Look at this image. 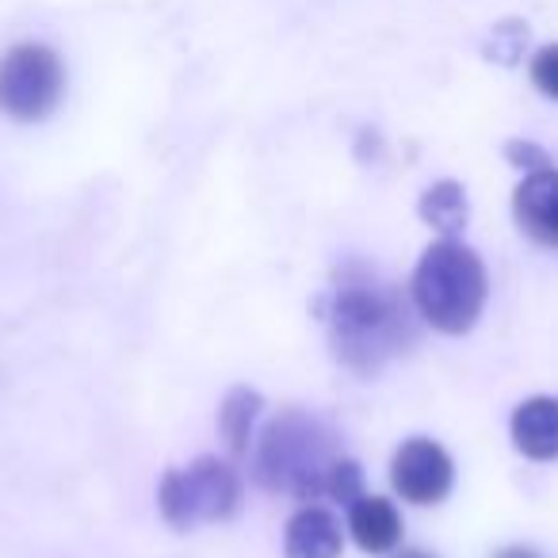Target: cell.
Returning <instances> with one entry per match:
<instances>
[{"label":"cell","instance_id":"1","mask_svg":"<svg viewBox=\"0 0 558 558\" xmlns=\"http://www.w3.org/2000/svg\"><path fill=\"white\" fill-rule=\"evenodd\" d=\"M326 322L337 360L356 375H379L417 341L413 311L402 291L360 260L337 271L326 299Z\"/></svg>","mask_w":558,"mask_h":558},{"label":"cell","instance_id":"2","mask_svg":"<svg viewBox=\"0 0 558 558\" xmlns=\"http://www.w3.org/2000/svg\"><path fill=\"white\" fill-rule=\"evenodd\" d=\"M341 459L337 436L306 410H283L253 440V474L268 494H291L318 501L329 489V474Z\"/></svg>","mask_w":558,"mask_h":558},{"label":"cell","instance_id":"3","mask_svg":"<svg viewBox=\"0 0 558 558\" xmlns=\"http://www.w3.org/2000/svg\"><path fill=\"white\" fill-rule=\"evenodd\" d=\"M489 299L482 256L456 238H440L421 253L413 271V306L433 329L448 337L471 333Z\"/></svg>","mask_w":558,"mask_h":558},{"label":"cell","instance_id":"4","mask_svg":"<svg viewBox=\"0 0 558 558\" xmlns=\"http://www.w3.org/2000/svg\"><path fill=\"white\" fill-rule=\"evenodd\" d=\"M157 505H161V517L180 532H187L195 524L230 520L241 509V478L230 463L203 456L184 471H177V466L165 471Z\"/></svg>","mask_w":558,"mask_h":558},{"label":"cell","instance_id":"5","mask_svg":"<svg viewBox=\"0 0 558 558\" xmlns=\"http://www.w3.org/2000/svg\"><path fill=\"white\" fill-rule=\"evenodd\" d=\"M65 65L47 43H20L0 58V111L16 123H39L62 104Z\"/></svg>","mask_w":558,"mask_h":558},{"label":"cell","instance_id":"6","mask_svg":"<svg viewBox=\"0 0 558 558\" xmlns=\"http://www.w3.org/2000/svg\"><path fill=\"white\" fill-rule=\"evenodd\" d=\"M390 486L410 505H440L456 486V463L428 436H413L390 459Z\"/></svg>","mask_w":558,"mask_h":558},{"label":"cell","instance_id":"7","mask_svg":"<svg viewBox=\"0 0 558 558\" xmlns=\"http://www.w3.org/2000/svg\"><path fill=\"white\" fill-rule=\"evenodd\" d=\"M512 218L532 241L558 248V169L527 172L512 192Z\"/></svg>","mask_w":558,"mask_h":558},{"label":"cell","instance_id":"8","mask_svg":"<svg viewBox=\"0 0 558 558\" xmlns=\"http://www.w3.org/2000/svg\"><path fill=\"white\" fill-rule=\"evenodd\" d=\"M509 433L524 459H535V463L558 459V398L535 395L527 402H520L512 410Z\"/></svg>","mask_w":558,"mask_h":558},{"label":"cell","instance_id":"9","mask_svg":"<svg viewBox=\"0 0 558 558\" xmlns=\"http://www.w3.org/2000/svg\"><path fill=\"white\" fill-rule=\"evenodd\" d=\"M349 532L356 547L367 550V555H390L402 543V512L387 497L360 494L349 505Z\"/></svg>","mask_w":558,"mask_h":558},{"label":"cell","instance_id":"10","mask_svg":"<svg viewBox=\"0 0 558 558\" xmlns=\"http://www.w3.org/2000/svg\"><path fill=\"white\" fill-rule=\"evenodd\" d=\"M341 550H344V535L329 509L303 505L288 520V535H283V555L288 558H341Z\"/></svg>","mask_w":558,"mask_h":558},{"label":"cell","instance_id":"11","mask_svg":"<svg viewBox=\"0 0 558 558\" xmlns=\"http://www.w3.org/2000/svg\"><path fill=\"white\" fill-rule=\"evenodd\" d=\"M417 210L433 230L444 233V238H456L466 226V218H471V203H466L463 184H456V180H436V184L421 195Z\"/></svg>","mask_w":558,"mask_h":558},{"label":"cell","instance_id":"12","mask_svg":"<svg viewBox=\"0 0 558 558\" xmlns=\"http://www.w3.org/2000/svg\"><path fill=\"white\" fill-rule=\"evenodd\" d=\"M260 395L248 387H233L226 395L222 410H218V428H222V440L233 456H248V444H253V425L260 417Z\"/></svg>","mask_w":558,"mask_h":558},{"label":"cell","instance_id":"13","mask_svg":"<svg viewBox=\"0 0 558 558\" xmlns=\"http://www.w3.org/2000/svg\"><path fill=\"white\" fill-rule=\"evenodd\" d=\"M364 494V471H360L352 459H337L333 463V474H329V489H326V497H333V501H341V505H352L356 497Z\"/></svg>","mask_w":558,"mask_h":558},{"label":"cell","instance_id":"14","mask_svg":"<svg viewBox=\"0 0 558 558\" xmlns=\"http://www.w3.org/2000/svg\"><path fill=\"white\" fill-rule=\"evenodd\" d=\"M524 43H527V24H509L494 27V39H489V58H497L501 65H512L520 54H524Z\"/></svg>","mask_w":558,"mask_h":558},{"label":"cell","instance_id":"15","mask_svg":"<svg viewBox=\"0 0 558 558\" xmlns=\"http://www.w3.org/2000/svg\"><path fill=\"white\" fill-rule=\"evenodd\" d=\"M527 73H532V85L539 88L547 100H558V43H550V47H539L532 58V65H527Z\"/></svg>","mask_w":558,"mask_h":558},{"label":"cell","instance_id":"16","mask_svg":"<svg viewBox=\"0 0 558 558\" xmlns=\"http://www.w3.org/2000/svg\"><path fill=\"white\" fill-rule=\"evenodd\" d=\"M505 157H509V165H517V169H524V172L550 169V157L543 154L535 142H524V138L509 142V146H505Z\"/></svg>","mask_w":558,"mask_h":558},{"label":"cell","instance_id":"17","mask_svg":"<svg viewBox=\"0 0 558 558\" xmlns=\"http://www.w3.org/2000/svg\"><path fill=\"white\" fill-rule=\"evenodd\" d=\"M494 558H539L532 547H505V550H497Z\"/></svg>","mask_w":558,"mask_h":558},{"label":"cell","instance_id":"18","mask_svg":"<svg viewBox=\"0 0 558 558\" xmlns=\"http://www.w3.org/2000/svg\"><path fill=\"white\" fill-rule=\"evenodd\" d=\"M398 558H436L433 550H421V547H410V550H402Z\"/></svg>","mask_w":558,"mask_h":558}]
</instances>
